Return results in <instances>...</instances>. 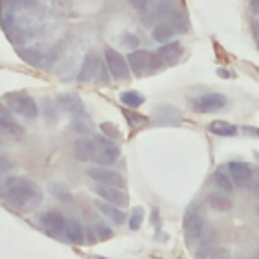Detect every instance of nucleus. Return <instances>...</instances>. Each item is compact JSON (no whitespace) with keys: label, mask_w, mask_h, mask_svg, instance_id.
Segmentation results:
<instances>
[{"label":"nucleus","mask_w":259,"mask_h":259,"mask_svg":"<svg viewBox=\"0 0 259 259\" xmlns=\"http://www.w3.org/2000/svg\"><path fill=\"white\" fill-rule=\"evenodd\" d=\"M206 130H208L210 134H214V136H223V138H233V136L239 134V127H237V125H233V123H229V121H223V119H214V121H210V123L206 125Z\"/></svg>","instance_id":"nucleus-19"},{"label":"nucleus","mask_w":259,"mask_h":259,"mask_svg":"<svg viewBox=\"0 0 259 259\" xmlns=\"http://www.w3.org/2000/svg\"><path fill=\"white\" fill-rule=\"evenodd\" d=\"M87 176L93 178L95 182L99 184H107V186H115V188H121L123 186V176L119 172H113L105 166H93L87 170Z\"/></svg>","instance_id":"nucleus-10"},{"label":"nucleus","mask_w":259,"mask_h":259,"mask_svg":"<svg viewBox=\"0 0 259 259\" xmlns=\"http://www.w3.org/2000/svg\"><path fill=\"white\" fill-rule=\"evenodd\" d=\"M95 194H99V198H101V200L111 202V204H115V206H123V204L127 202L125 194H123L119 188H115V186L99 184V186H95Z\"/></svg>","instance_id":"nucleus-15"},{"label":"nucleus","mask_w":259,"mask_h":259,"mask_svg":"<svg viewBox=\"0 0 259 259\" xmlns=\"http://www.w3.org/2000/svg\"><path fill=\"white\" fill-rule=\"evenodd\" d=\"M119 99H121V103H123V105H127L130 109H134V107H140V105L146 101V97H144L140 91H123Z\"/></svg>","instance_id":"nucleus-25"},{"label":"nucleus","mask_w":259,"mask_h":259,"mask_svg":"<svg viewBox=\"0 0 259 259\" xmlns=\"http://www.w3.org/2000/svg\"><path fill=\"white\" fill-rule=\"evenodd\" d=\"M125 117H127V121H130V123H142V121H146V117H144V115H136V113H132V111H127V113H125Z\"/></svg>","instance_id":"nucleus-35"},{"label":"nucleus","mask_w":259,"mask_h":259,"mask_svg":"<svg viewBox=\"0 0 259 259\" xmlns=\"http://www.w3.org/2000/svg\"><path fill=\"white\" fill-rule=\"evenodd\" d=\"M247 188H249V190L259 198V170H257V172L253 170V178H251V182H249V186H247Z\"/></svg>","instance_id":"nucleus-31"},{"label":"nucleus","mask_w":259,"mask_h":259,"mask_svg":"<svg viewBox=\"0 0 259 259\" xmlns=\"http://www.w3.org/2000/svg\"><path fill=\"white\" fill-rule=\"evenodd\" d=\"M253 210H255V214H257V217H259V202H257V204H255V208H253Z\"/></svg>","instance_id":"nucleus-42"},{"label":"nucleus","mask_w":259,"mask_h":259,"mask_svg":"<svg viewBox=\"0 0 259 259\" xmlns=\"http://www.w3.org/2000/svg\"><path fill=\"white\" fill-rule=\"evenodd\" d=\"M150 57L152 53L150 51H144V49H134L130 51V55L125 57L127 59V65H130V71L138 77L150 73Z\"/></svg>","instance_id":"nucleus-11"},{"label":"nucleus","mask_w":259,"mask_h":259,"mask_svg":"<svg viewBox=\"0 0 259 259\" xmlns=\"http://www.w3.org/2000/svg\"><path fill=\"white\" fill-rule=\"evenodd\" d=\"M57 103L67 111V113H73V115H81L83 113V103L77 95H71V93H63L57 97Z\"/></svg>","instance_id":"nucleus-18"},{"label":"nucleus","mask_w":259,"mask_h":259,"mask_svg":"<svg viewBox=\"0 0 259 259\" xmlns=\"http://www.w3.org/2000/svg\"><path fill=\"white\" fill-rule=\"evenodd\" d=\"M0 130L8 136H20L22 134V125L16 121L14 113L4 103H0Z\"/></svg>","instance_id":"nucleus-13"},{"label":"nucleus","mask_w":259,"mask_h":259,"mask_svg":"<svg viewBox=\"0 0 259 259\" xmlns=\"http://www.w3.org/2000/svg\"><path fill=\"white\" fill-rule=\"evenodd\" d=\"M93 259H105V257H93Z\"/></svg>","instance_id":"nucleus-43"},{"label":"nucleus","mask_w":259,"mask_h":259,"mask_svg":"<svg viewBox=\"0 0 259 259\" xmlns=\"http://www.w3.org/2000/svg\"><path fill=\"white\" fill-rule=\"evenodd\" d=\"M174 34H176V28H174L170 22H166V20L156 22V24L152 26V38H154L156 42H160V45L170 42V40L174 38Z\"/></svg>","instance_id":"nucleus-17"},{"label":"nucleus","mask_w":259,"mask_h":259,"mask_svg":"<svg viewBox=\"0 0 259 259\" xmlns=\"http://www.w3.org/2000/svg\"><path fill=\"white\" fill-rule=\"evenodd\" d=\"M38 225L42 227L45 233H49V235H53V237H59V235L65 233L67 221H65V217H63L59 210H47V212L40 214Z\"/></svg>","instance_id":"nucleus-8"},{"label":"nucleus","mask_w":259,"mask_h":259,"mask_svg":"<svg viewBox=\"0 0 259 259\" xmlns=\"http://www.w3.org/2000/svg\"><path fill=\"white\" fill-rule=\"evenodd\" d=\"M239 259H243V257H239Z\"/></svg>","instance_id":"nucleus-45"},{"label":"nucleus","mask_w":259,"mask_h":259,"mask_svg":"<svg viewBox=\"0 0 259 259\" xmlns=\"http://www.w3.org/2000/svg\"><path fill=\"white\" fill-rule=\"evenodd\" d=\"M87 127H89V125H87V123H81V121H77V123H73V130H75V132H81V134H85V132H89Z\"/></svg>","instance_id":"nucleus-37"},{"label":"nucleus","mask_w":259,"mask_h":259,"mask_svg":"<svg viewBox=\"0 0 259 259\" xmlns=\"http://www.w3.org/2000/svg\"><path fill=\"white\" fill-rule=\"evenodd\" d=\"M119 45L123 47V49H138L140 47V38L134 34V32H121V36H119Z\"/></svg>","instance_id":"nucleus-27"},{"label":"nucleus","mask_w":259,"mask_h":259,"mask_svg":"<svg viewBox=\"0 0 259 259\" xmlns=\"http://www.w3.org/2000/svg\"><path fill=\"white\" fill-rule=\"evenodd\" d=\"M142 221H144V208L136 206V208L130 212L127 225H130V229H132V231H138V229H140V225H142Z\"/></svg>","instance_id":"nucleus-28"},{"label":"nucleus","mask_w":259,"mask_h":259,"mask_svg":"<svg viewBox=\"0 0 259 259\" xmlns=\"http://www.w3.org/2000/svg\"><path fill=\"white\" fill-rule=\"evenodd\" d=\"M101 130L107 134V136H113V138H117V127L113 125V123H109V121H105V123H101Z\"/></svg>","instance_id":"nucleus-34"},{"label":"nucleus","mask_w":259,"mask_h":259,"mask_svg":"<svg viewBox=\"0 0 259 259\" xmlns=\"http://www.w3.org/2000/svg\"><path fill=\"white\" fill-rule=\"evenodd\" d=\"M103 63L107 65V71L109 75L113 77V81H127L130 79V65H127V59L115 51L113 47H105L103 49Z\"/></svg>","instance_id":"nucleus-4"},{"label":"nucleus","mask_w":259,"mask_h":259,"mask_svg":"<svg viewBox=\"0 0 259 259\" xmlns=\"http://www.w3.org/2000/svg\"><path fill=\"white\" fill-rule=\"evenodd\" d=\"M150 2H152V0H130V4H132V6H134L138 12L146 10V8L150 6Z\"/></svg>","instance_id":"nucleus-33"},{"label":"nucleus","mask_w":259,"mask_h":259,"mask_svg":"<svg viewBox=\"0 0 259 259\" xmlns=\"http://www.w3.org/2000/svg\"><path fill=\"white\" fill-rule=\"evenodd\" d=\"M119 158V146L113 140H107L103 136L93 140V156L91 162H95L97 166H111L115 160Z\"/></svg>","instance_id":"nucleus-5"},{"label":"nucleus","mask_w":259,"mask_h":259,"mask_svg":"<svg viewBox=\"0 0 259 259\" xmlns=\"http://www.w3.org/2000/svg\"><path fill=\"white\" fill-rule=\"evenodd\" d=\"M8 168H10V162H8V158L0 156V174H2L4 170H8Z\"/></svg>","instance_id":"nucleus-39"},{"label":"nucleus","mask_w":259,"mask_h":259,"mask_svg":"<svg viewBox=\"0 0 259 259\" xmlns=\"http://www.w3.org/2000/svg\"><path fill=\"white\" fill-rule=\"evenodd\" d=\"M42 107H45V117H47V121H49V123H55V121H57V111H55L53 101L45 99V101H42Z\"/></svg>","instance_id":"nucleus-29"},{"label":"nucleus","mask_w":259,"mask_h":259,"mask_svg":"<svg viewBox=\"0 0 259 259\" xmlns=\"http://www.w3.org/2000/svg\"><path fill=\"white\" fill-rule=\"evenodd\" d=\"M113 235V231L107 227V225H103V223H95L93 227H91V235H89V239L93 241V239H97V241H101V239H109Z\"/></svg>","instance_id":"nucleus-26"},{"label":"nucleus","mask_w":259,"mask_h":259,"mask_svg":"<svg viewBox=\"0 0 259 259\" xmlns=\"http://www.w3.org/2000/svg\"><path fill=\"white\" fill-rule=\"evenodd\" d=\"M2 198L10 206L26 210V208H32L40 202V190L30 178H14L4 186Z\"/></svg>","instance_id":"nucleus-2"},{"label":"nucleus","mask_w":259,"mask_h":259,"mask_svg":"<svg viewBox=\"0 0 259 259\" xmlns=\"http://www.w3.org/2000/svg\"><path fill=\"white\" fill-rule=\"evenodd\" d=\"M99 65H101L99 55L93 53V51H89V53L85 55L83 63H81V69H79V73H77V81H79V83H89V81H93V79L97 77Z\"/></svg>","instance_id":"nucleus-12"},{"label":"nucleus","mask_w":259,"mask_h":259,"mask_svg":"<svg viewBox=\"0 0 259 259\" xmlns=\"http://www.w3.org/2000/svg\"><path fill=\"white\" fill-rule=\"evenodd\" d=\"M162 61H164V67H170V65H176L178 59L182 57V45L176 42V40H170V42H164L160 45V49L156 51Z\"/></svg>","instance_id":"nucleus-14"},{"label":"nucleus","mask_w":259,"mask_h":259,"mask_svg":"<svg viewBox=\"0 0 259 259\" xmlns=\"http://www.w3.org/2000/svg\"><path fill=\"white\" fill-rule=\"evenodd\" d=\"M255 259H259V253H257V255H255Z\"/></svg>","instance_id":"nucleus-44"},{"label":"nucleus","mask_w":259,"mask_h":259,"mask_svg":"<svg viewBox=\"0 0 259 259\" xmlns=\"http://www.w3.org/2000/svg\"><path fill=\"white\" fill-rule=\"evenodd\" d=\"M51 190H53V192H55V196H57V198H61V200H69V198H71L69 190H67L61 182H53V184H51Z\"/></svg>","instance_id":"nucleus-30"},{"label":"nucleus","mask_w":259,"mask_h":259,"mask_svg":"<svg viewBox=\"0 0 259 259\" xmlns=\"http://www.w3.org/2000/svg\"><path fill=\"white\" fill-rule=\"evenodd\" d=\"M188 105L196 113H212V111H221L227 107V97L223 93H204V95H196L188 99Z\"/></svg>","instance_id":"nucleus-7"},{"label":"nucleus","mask_w":259,"mask_h":259,"mask_svg":"<svg viewBox=\"0 0 259 259\" xmlns=\"http://www.w3.org/2000/svg\"><path fill=\"white\" fill-rule=\"evenodd\" d=\"M18 55L32 67L38 69H49L55 59H57V51L47 47V45H32V47H22L18 49Z\"/></svg>","instance_id":"nucleus-3"},{"label":"nucleus","mask_w":259,"mask_h":259,"mask_svg":"<svg viewBox=\"0 0 259 259\" xmlns=\"http://www.w3.org/2000/svg\"><path fill=\"white\" fill-rule=\"evenodd\" d=\"M40 16L42 8L36 0H2V28L14 45L36 34Z\"/></svg>","instance_id":"nucleus-1"},{"label":"nucleus","mask_w":259,"mask_h":259,"mask_svg":"<svg viewBox=\"0 0 259 259\" xmlns=\"http://www.w3.org/2000/svg\"><path fill=\"white\" fill-rule=\"evenodd\" d=\"M253 32H255V36H257V40H259V20L253 22Z\"/></svg>","instance_id":"nucleus-40"},{"label":"nucleus","mask_w":259,"mask_h":259,"mask_svg":"<svg viewBox=\"0 0 259 259\" xmlns=\"http://www.w3.org/2000/svg\"><path fill=\"white\" fill-rule=\"evenodd\" d=\"M227 172L233 180L235 186H249L251 178H253V168L247 164V162H241V160H233L227 164Z\"/></svg>","instance_id":"nucleus-9"},{"label":"nucleus","mask_w":259,"mask_h":259,"mask_svg":"<svg viewBox=\"0 0 259 259\" xmlns=\"http://www.w3.org/2000/svg\"><path fill=\"white\" fill-rule=\"evenodd\" d=\"M208 259H231V251H229V249H225V247L214 249V251L210 253V257H208Z\"/></svg>","instance_id":"nucleus-32"},{"label":"nucleus","mask_w":259,"mask_h":259,"mask_svg":"<svg viewBox=\"0 0 259 259\" xmlns=\"http://www.w3.org/2000/svg\"><path fill=\"white\" fill-rule=\"evenodd\" d=\"M73 154L77 160L85 162V160H91L93 156V140L89 138H79L75 144H73Z\"/></svg>","instance_id":"nucleus-22"},{"label":"nucleus","mask_w":259,"mask_h":259,"mask_svg":"<svg viewBox=\"0 0 259 259\" xmlns=\"http://www.w3.org/2000/svg\"><path fill=\"white\" fill-rule=\"evenodd\" d=\"M95 208L103 214V217H107L109 221H113L115 225H119L121 221H123V212L119 210V206H115V204H111V202H105V200H95Z\"/></svg>","instance_id":"nucleus-21"},{"label":"nucleus","mask_w":259,"mask_h":259,"mask_svg":"<svg viewBox=\"0 0 259 259\" xmlns=\"http://www.w3.org/2000/svg\"><path fill=\"white\" fill-rule=\"evenodd\" d=\"M166 22H170V24L176 28V32H184V30L188 28V18H186L184 12L178 10V8H174V10L166 16Z\"/></svg>","instance_id":"nucleus-24"},{"label":"nucleus","mask_w":259,"mask_h":259,"mask_svg":"<svg viewBox=\"0 0 259 259\" xmlns=\"http://www.w3.org/2000/svg\"><path fill=\"white\" fill-rule=\"evenodd\" d=\"M219 75H221V77H229V71H225V69H219Z\"/></svg>","instance_id":"nucleus-41"},{"label":"nucleus","mask_w":259,"mask_h":259,"mask_svg":"<svg viewBox=\"0 0 259 259\" xmlns=\"http://www.w3.org/2000/svg\"><path fill=\"white\" fill-rule=\"evenodd\" d=\"M212 182H214V186L219 188V190H223V192H231L233 190V180H231V176H229V172H227V168H217L214 170V174H212Z\"/></svg>","instance_id":"nucleus-23"},{"label":"nucleus","mask_w":259,"mask_h":259,"mask_svg":"<svg viewBox=\"0 0 259 259\" xmlns=\"http://www.w3.org/2000/svg\"><path fill=\"white\" fill-rule=\"evenodd\" d=\"M206 204L217 212H227V210L233 208V200L223 192H210L206 196Z\"/></svg>","instance_id":"nucleus-20"},{"label":"nucleus","mask_w":259,"mask_h":259,"mask_svg":"<svg viewBox=\"0 0 259 259\" xmlns=\"http://www.w3.org/2000/svg\"><path fill=\"white\" fill-rule=\"evenodd\" d=\"M4 101H6V105H8V109L12 113H18V115H22L26 119H34L38 115L36 101L26 93H10V95H6Z\"/></svg>","instance_id":"nucleus-6"},{"label":"nucleus","mask_w":259,"mask_h":259,"mask_svg":"<svg viewBox=\"0 0 259 259\" xmlns=\"http://www.w3.org/2000/svg\"><path fill=\"white\" fill-rule=\"evenodd\" d=\"M245 136H251V138H259V127H251V125H245L241 127Z\"/></svg>","instance_id":"nucleus-36"},{"label":"nucleus","mask_w":259,"mask_h":259,"mask_svg":"<svg viewBox=\"0 0 259 259\" xmlns=\"http://www.w3.org/2000/svg\"><path fill=\"white\" fill-rule=\"evenodd\" d=\"M63 235H65V239L69 243H75V245H83L85 243V229H83V225L77 219H69L67 221Z\"/></svg>","instance_id":"nucleus-16"},{"label":"nucleus","mask_w":259,"mask_h":259,"mask_svg":"<svg viewBox=\"0 0 259 259\" xmlns=\"http://www.w3.org/2000/svg\"><path fill=\"white\" fill-rule=\"evenodd\" d=\"M249 8L255 16H259V0H249Z\"/></svg>","instance_id":"nucleus-38"}]
</instances>
